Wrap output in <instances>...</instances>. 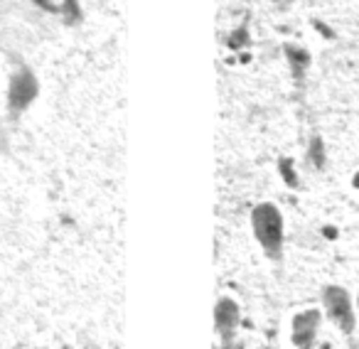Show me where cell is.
<instances>
[{
    "mask_svg": "<svg viewBox=\"0 0 359 349\" xmlns=\"http://www.w3.org/2000/svg\"><path fill=\"white\" fill-rule=\"evenodd\" d=\"M251 229L259 241V246L264 249V254L269 256L273 264H278L283 259V244H285V226H283V214L276 205L271 202H261L251 212Z\"/></svg>",
    "mask_w": 359,
    "mask_h": 349,
    "instance_id": "cell-1",
    "label": "cell"
},
{
    "mask_svg": "<svg viewBox=\"0 0 359 349\" xmlns=\"http://www.w3.org/2000/svg\"><path fill=\"white\" fill-rule=\"evenodd\" d=\"M310 165L318 170L325 167V150H323V140L315 138L313 145H310Z\"/></svg>",
    "mask_w": 359,
    "mask_h": 349,
    "instance_id": "cell-8",
    "label": "cell"
},
{
    "mask_svg": "<svg viewBox=\"0 0 359 349\" xmlns=\"http://www.w3.org/2000/svg\"><path fill=\"white\" fill-rule=\"evenodd\" d=\"M241 310L231 298H219L215 305V329L224 342H231L239 327Z\"/></svg>",
    "mask_w": 359,
    "mask_h": 349,
    "instance_id": "cell-5",
    "label": "cell"
},
{
    "mask_svg": "<svg viewBox=\"0 0 359 349\" xmlns=\"http://www.w3.org/2000/svg\"><path fill=\"white\" fill-rule=\"evenodd\" d=\"M357 308H359V295H357Z\"/></svg>",
    "mask_w": 359,
    "mask_h": 349,
    "instance_id": "cell-9",
    "label": "cell"
},
{
    "mask_svg": "<svg viewBox=\"0 0 359 349\" xmlns=\"http://www.w3.org/2000/svg\"><path fill=\"white\" fill-rule=\"evenodd\" d=\"M320 298H323V308H325V315L330 317V322H332L339 332L349 337V334L354 332V327H357L352 295H349L342 285H325Z\"/></svg>",
    "mask_w": 359,
    "mask_h": 349,
    "instance_id": "cell-3",
    "label": "cell"
},
{
    "mask_svg": "<svg viewBox=\"0 0 359 349\" xmlns=\"http://www.w3.org/2000/svg\"><path fill=\"white\" fill-rule=\"evenodd\" d=\"M320 310L310 308V310H303L293 317V329H290V337H293V344L295 347H313L315 344V337H318V329H320Z\"/></svg>",
    "mask_w": 359,
    "mask_h": 349,
    "instance_id": "cell-4",
    "label": "cell"
},
{
    "mask_svg": "<svg viewBox=\"0 0 359 349\" xmlns=\"http://www.w3.org/2000/svg\"><path fill=\"white\" fill-rule=\"evenodd\" d=\"M30 3L35 8H40V11L60 18L67 25H76V22H81V18H84L79 0H30Z\"/></svg>",
    "mask_w": 359,
    "mask_h": 349,
    "instance_id": "cell-6",
    "label": "cell"
},
{
    "mask_svg": "<svg viewBox=\"0 0 359 349\" xmlns=\"http://www.w3.org/2000/svg\"><path fill=\"white\" fill-rule=\"evenodd\" d=\"M37 96H40V79H37V74L32 71L30 64L18 62L15 69L8 76V94H6L8 114L13 118H20L22 114L30 111V106L37 101Z\"/></svg>",
    "mask_w": 359,
    "mask_h": 349,
    "instance_id": "cell-2",
    "label": "cell"
},
{
    "mask_svg": "<svg viewBox=\"0 0 359 349\" xmlns=\"http://www.w3.org/2000/svg\"><path fill=\"white\" fill-rule=\"evenodd\" d=\"M285 57H288V64H290V69H293L295 81H303L305 71L310 69V55H308V50H303V47L288 45V47H285Z\"/></svg>",
    "mask_w": 359,
    "mask_h": 349,
    "instance_id": "cell-7",
    "label": "cell"
}]
</instances>
